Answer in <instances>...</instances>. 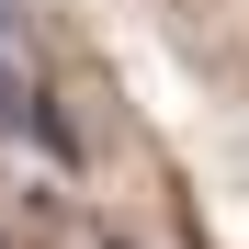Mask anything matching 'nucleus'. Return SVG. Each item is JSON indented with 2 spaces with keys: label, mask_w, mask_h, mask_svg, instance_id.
I'll return each mask as SVG.
<instances>
[{
  "label": "nucleus",
  "mask_w": 249,
  "mask_h": 249,
  "mask_svg": "<svg viewBox=\"0 0 249 249\" xmlns=\"http://www.w3.org/2000/svg\"><path fill=\"white\" fill-rule=\"evenodd\" d=\"M0 23H23V0H0Z\"/></svg>",
  "instance_id": "f257e3e1"
},
{
  "label": "nucleus",
  "mask_w": 249,
  "mask_h": 249,
  "mask_svg": "<svg viewBox=\"0 0 249 249\" xmlns=\"http://www.w3.org/2000/svg\"><path fill=\"white\" fill-rule=\"evenodd\" d=\"M102 249H124V238H102Z\"/></svg>",
  "instance_id": "f03ea898"
}]
</instances>
